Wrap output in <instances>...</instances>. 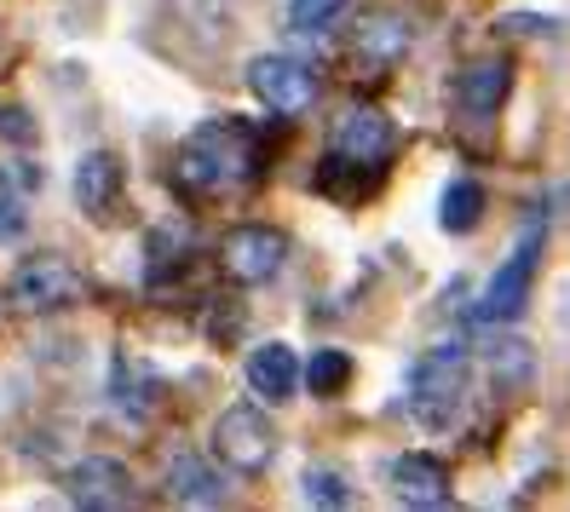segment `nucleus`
Listing matches in <instances>:
<instances>
[{"label":"nucleus","instance_id":"nucleus-1","mask_svg":"<svg viewBox=\"0 0 570 512\" xmlns=\"http://www.w3.org/2000/svg\"><path fill=\"white\" fill-rule=\"evenodd\" d=\"M254 174H259V139H254L248 121L214 116V121L196 127L179 150V179L190 190H230Z\"/></svg>","mask_w":570,"mask_h":512},{"label":"nucleus","instance_id":"nucleus-2","mask_svg":"<svg viewBox=\"0 0 570 512\" xmlns=\"http://www.w3.org/2000/svg\"><path fill=\"white\" fill-rule=\"evenodd\" d=\"M461 403H466V346L461 339H444V346L426 352L410 374V415L426 432H444V426H455Z\"/></svg>","mask_w":570,"mask_h":512},{"label":"nucleus","instance_id":"nucleus-3","mask_svg":"<svg viewBox=\"0 0 570 512\" xmlns=\"http://www.w3.org/2000/svg\"><path fill=\"white\" fill-rule=\"evenodd\" d=\"M328 156L341 161V167H363V174H381V167L397 156V127H392V116L375 110V105H352L346 116H334Z\"/></svg>","mask_w":570,"mask_h":512},{"label":"nucleus","instance_id":"nucleus-4","mask_svg":"<svg viewBox=\"0 0 570 512\" xmlns=\"http://www.w3.org/2000/svg\"><path fill=\"white\" fill-rule=\"evenodd\" d=\"M248 87H254L259 105L277 110V116H306V110L317 105V92H323V81H317L312 63H306V58H288V52L254 58V63H248Z\"/></svg>","mask_w":570,"mask_h":512},{"label":"nucleus","instance_id":"nucleus-5","mask_svg":"<svg viewBox=\"0 0 570 512\" xmlns=\"http://www.w3.org/2000/svg\"><path fill=\"white\" fill-rule=\"evenodd\" d=\"M214 455L237 472H259L277 455V426L259 415V403H230L214 421Z\"/></svg>","mask_w":570,"mask_h":512},{"label":"nucleus","instance_id":"nucleus-6","mask_svg":"<svg viewBox=\"0 0 570 512\" xmlns=\"http://www.w3.org/2000/svg\"><path fill=\"white\" fill-rule=\"evenodd\" d=\"M219 259L237 283H272L288 259V236L277 225H237L219 243Z\"/></svg>","mask_w":570,"mask_h":512},{"label":"nucleus","instance_id":"nucleus-7","mask_svg":"<svg viewBox=\"0 0 570 512\" xmlns=\"http://www.w3.org/2000/svg\"><path fill=\"white\" fill-rule=\"evenodd\" d=\"M12 299L23 312H58V305L81 299V277H76V265L58 259V254H29L12 277Z\"/></svg>","mask_w":570,"mask_h":512},{"label":"nucleus","instance_id":"nucleus-8","mask_svg":"<svg viewBox=\"0 0 570 512\" xmlns=\"http://www.w3.org/2000/svg\"><path fill=\"white\" fill-rule=\"evenodd\" d=\"M121 190H127V167L121 156L110 150H87L76 161V208L92 219V225H105L116 208H121Z\"/></svg>","mask_w":570,"mask_h":512},{"label":"nucleus","instance_id":"nucleus-9","mask_svg":"<svg viewBox=\"0 0 570 512\" xmlns=\"http://www.w3.org/2000/svg\"><path fill=\"white\" fill-rule=\"evenodd\" d=\"M530 283H535V248L519 243L508 254V265L484 283V299H479V323H513L524 305H530Z\"/></svg>","mask_w":570,"mask_h":512},{"label":"nucleus","instance_id":"nucleus-10","mask_svg":"<svg viewBox=\"0 0 570 512\" xmlns=\"http://www.w3.org/2000/svg\"><path fill=\"white\" fill-rule=\"evenodd\" d=\"M63 490H70L76 506H127L132 501V477L121 461H105V455H92V461H76L70 477H63Z\"/></svg>","mask_w":570,"mask_h":512},{"label":"nucleus","instance_id":"nucleus-11","mask_svg":"<svg viewBox=\"0 0 570 512\" xmlns=\"http://www.w3.org/2000/svg\"><path fill=\"white\" fill-rule=\"evenodd\" d=\"M248 386L265 397V403H288L299 392V357L294 346H283V339H265V346L248 352Z\"/></svg>","mask_w":570,"mask_h":512},{"label":"nucleus","instance_id":"nucleus-12","mask_svg":"<svg viewBox=\"0 0 570 512\" xmlns=\"http://www.w3.org/2000/svg\"><path fill=\"white\" fill-rule=\"evenodd\" d=\"M392 495L410 506H450V477L439 455H397L392 461Z\"/></svg>","mask_w":570,"mask_h":512},{"label":"nucleus","instance_id":"nucleus-13","mask_svg":"<svg viewBox=\"0 0 570 512\" xmlns=\"http://www.w3.org/2000/svg\"><path fill=\"white\" fill-rule=\"evenodd\" d=\"M167 490L190 506H219L225 501V477L203 461V455H174L167 461Z\"/></svg>","mask_w":570,"mask_h":512},{"label":"nucleus","instance_id":"nucleus-14","mask_svg":"<svg viewBox=\"0 0 570 512\" xmlns=\"http://www.w3.org/2000/svg\"><path fill=\"white\" fill-rule=\"evenodd\" d=\"M508 87H513V70L501 58H484V63H473V70L461 76V110L466 116H495L501 98H508Z\"/></svg>","mask_w":570,"mask_h":512},{"label":"nucleus","instance_id":"nucleus-15","mask_svg":"<svg viewBox=\"0 0 570 512\" xmlns=\"http://www.w3.org/2000/svg\"><path fill=\"white\" fill-rule=\"evenodd\" d=\"M110 397H116V408H121V415H132V421H150L156 415V397H161V381H156V374L150 368H139V363H116V374H110Z\"/></svg>","mask_w":570,"mask_h":512},{"label":"nucleus","instance_id":"nucleus-16","mask_svg":"<svg viewBox=\"0 0 570 512\" xmlns=\"http://www.w3.org/2000/svg\"><path fill=\"white\" fill-rule=\"evenodd\" d=\"M404 52H410V23L404 18H368L357 29V58L375 63V70H381V63H397Z\"/></svg>","mask_w":570,"mask_h":512},{"label":"nucleus","instance_id":"nucleus-17","mask_svg":"<svg viewBox=\"0 0 570 512\" xmlns=\"http://www.w3.org/2000/svg\"><path fill=\"white\" fill-rule=\"evenodd\" d=\"M479 219H484V185H479V179L444 185V196H439V225H444L450 236H466Z\"/></svg>","mask_w":570,"mask_h":512},{"label":"nucleus","instance_id":"nucleus-18","mask_svg":"<svg viewBox=\"0 0 570 512\" xmlns=\"http://www.w3.org/2000/svg\"><path fill=\"white\" fill-rule=\"evenodd\" d=\"M299 374H306V386H312L317 397H334L341 386H352V357L334 352V346H323V352L306 357V368H299Z\"/></svg>","mask_w":570,"mask_h":512},{"label":"nucleus","instance_id":"nucleus-19","mask_svg":"<svg viewBox=\"0 0 570 512\" xmlns=\"http://www.w3.org/2000/svg\"><path fill=\"white\" fill-rule=\"evenodd\" d=\"M299 495L317 501V506H346L352 501V484H346L341 472H328V466H312L306 477H299Z\"/></svg>","mask_w":570,"mask_h":512},{"label":"nucleus","instance_id":"nucleus-20","mask_svg":"<svg viewBox=\"0 0 570 512\" xmlns=\"http://www.w3.org/2000/svg\"><path fill=\"white\" fill-rule=\"evenodd\" d=\"M346 7H352V0H288V23L294 29H328Z\"/></svg>","mask_w":570,"mask_h":512},{"label":"nucleus","instance_id":"nucleus-21","mask_svg":"<svg viewBox=\"0 0 570 512\" xmlns=\"http://www.w3.org/2000/svg\"><path fill=\"white\" fill-rule=\"evenodd\" d=\"M29 230V208L18 190H0V243H18V236Z\"/></svg>","mask_w":570,"mask_h":512},{"label":"nucleus","instance_id":"nucleus-22","mask_svg":"<svg viewBox=\"0 0 570 512\" xmlns=\"http://www.w3.org/2000/svg\"><path fill=\"white\" fill-rule=\"evenodd\" d=\"M36 185H41V167H36V161H7V167H0V190L29 196Z\"/></svg>","mask_w":570,"mask_h":512},{"label":"nucleus","instance_id":"nucleus-23","mask_svg":"<svg viewBox=\"0 0 570 512\" xmlns=\"http://www.w3.org/2000/svg\"><path fill=\"white\" fill-rule=\"evenodd\" d=\"M490 363L501 374H530V352H524V339H501V346H490Z\"/></svg>","mask_w":570,"mask_h":512},{"label":"nucleus","instance_id":"nucleus-24","mask_svg":"<svg viewBox=\"0 0 570 512\" xmlns=\"http://www.w3.org/2000/svg\"><path fill=\"white\" fill-rule=\"evenodd\" d=\"M0 132H7V139H29L36 127L23 121V110H0Z\"/></svg>","mask_w":570,"mask_h":512}]
</instances>
